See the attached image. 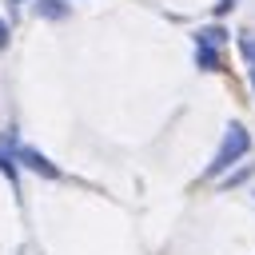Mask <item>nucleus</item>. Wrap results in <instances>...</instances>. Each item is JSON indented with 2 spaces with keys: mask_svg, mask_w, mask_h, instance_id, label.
Returning a JSON list of instances; mask_svg holds the SVG:
<instances>
[{
  "mask_svg": "<svg viewBox=\"0 0 255 255\" xmlns=\"http://www.w3.org/2000/svg\"><path fill=\"white\" fill-rule=\"evenodd\" d=\"M251 88H255V68H251Z\"/></svg>",
  "mask_w": 255,
  "mask_h": 255,
  "instance_id": "9d476101",
  "label": "nucleus"
},
{
  "mask_svg": "<svg viewBox=\"0 0 255 255\" xmlns=\"http://www.w3.org/2000/svg\"><path fill=\"white\" fill-rule=\"evenodd\" d=\"M12 159H16L20 167L36 171L40 179H64V171H60V167H56V163H52L48 155H40V151H36L32 143H16V147H12Z\"/></svg>",
  "mask_w": 255,
  "mask_h": 255,
  "instance_id": "f03ea898",
  "label": "nucleus"
},
{
  "mask_svg": "<svg viewBox=\"0 0 255 255\" xmlns=\"http://www.w3.org/2000/svg\"><path fill=\"white\" fill-rule=\"evenodd\" d=\"M195 64H199L203 72H219V68H223V60H219V44H203V40H195Z\"/></svg>",
  "mask_w": 255,
  "mask_h": 255,
  "instance_id": "7ed1b4c3",
  "label": "nucleus"
},
{
  "mask_svg": "<svg viewBox=\"0 0 255 255\" xmlns=\"http://www.w3.org/2000/svg\"><path fill=\"white\" fill-rule=\"evenodd\" d=\"M251 151V131L239 124V120H231L227 124V131H223V143H219V151L211 155V163H207V171H203V179H215V175H223L231 163H239L243 155Z\"/></svg>",
  "mask_w": 255,
  "mask_h": 255,
  "instance_id": "f257e3e1",
  "label": "nucleus"
},
{
  "mask_svg": "<svg viewBox=\"0 0 255 255\" xmlns=\"http://www.w3.org/2000/svg\"><path fill=\"white\" fill-rule=\"evenodd\" d=\"M0 171L8 175V183H16V163L8 159V151H4V147H0Z\"/></svg>",
  "mask_w": 255,
  "mask_h": 255,
  "instance_id": "0eeeda50",
  "label": "nucleus"
},
{
  "mask_svg": "<svg viewBox=\"0 0 255 255\" xmlns=\"http://www.w3.org/2000/svg\"><path fill=\"white\" fill-rule=\"evenodd\" d=\"M36 12H40L44 20H64V16H68V4H64V0H40Z\"/></svg>",
  "mask_w": 255,
  "mask_h": 255,
  "instance_id": "20e7f679",
  "label": "nucleus"
},
{
  "mask_svg": "<svg viewBox=\"0 0 255 255\" xmlns=\"http://www.w3.org/2000/svg\"><path fill=\"white\" fill-rule=\"evenodd\" d=\"M239 52H243L247 68H255V32H239Z\"/></svg>",
  "mask_w": 255,
  "mask_h": 255,
  "instance_id": "39448f33",
  "label": "nucleus"
},
{
  "mask_svg": "<svg viewBox=\"0 0 255 255\" xmlns=\"http://www.w3.org/2000/svg\"><path fill=\"white\" fill-rule=\"evenodd\" d=\"M195 40H203V44H223V40H227V32L215 24V28H199V32H195Z\"/></svg>",
  "mask_w": 255,
  "mask_h": 255,
  "instance_id": "423d86ee",
  "label": "nucleus"
},
{
  "mask_svg": "<svg viewBox=\"0 0 255 255\" xmlns=\"http://www.w3.org/2000/svg\"><path fill=\"white\" fill-rule=\"evenodd\" d=\"M231 8H235V0H219V4H215V16H227Z\"/></svg>",
  "mask_w": 255,
  "mask_h": 255,
  "instance_id": "6e6552de",
  "label": "nucleus"
},
{
  "mask_svg": "<svg viewBox=\"0 0 255 255\" xmlns=\"http://www.w3.org/2000/svg\"><path fill=\"white\" fill-rule=\"evenodd\" d=\"M4 48H8V24L0 20V52H4Z\"/></svg>",
  "mask_w": 255,
  "mask_h": 255,
  "instance_id": "1a4fd4ad",
  "label": "nucleus"
}]
</instances>
